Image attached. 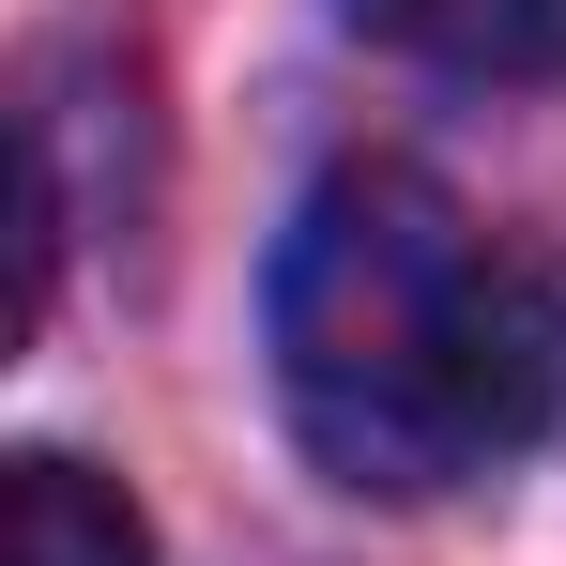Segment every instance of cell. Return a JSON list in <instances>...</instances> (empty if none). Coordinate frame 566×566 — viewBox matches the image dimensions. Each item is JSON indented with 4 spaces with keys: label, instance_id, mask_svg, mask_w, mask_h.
Segmentation results:
<instances>
[{
    "label": "cell",
    "instance_id": "1",
    "mask_svg": "<svg viewBox=\"0 0 566 566\" xmlns=\"http://www.w3.org/2000/svg\"><path fill=\"white\" fill-rule=\"evenodd\" d=\"M276 398L337 490H474L566 413V291L429 169H322L276 245Z\"/></svg>",
    "mask_w": 566,
    "mask_h": 566
},
{
    "label": "cell",
    "instance_id": "2",
    "mask_svg": "<svg viewBox=\"0 0 566 566\" xmlns=\"http://www.w3.org/2000/svg\"><path fill=\"white\" fill-rule=\"evenodd\" d=\"M353 31L429 77H566V0H353Z\"/></svg>",
    "mask_w": 566,
    "mask_h": 566
},
{
    "label": "cell",
    "instance_id": "3",
    "mask_svg": "<svg viewBox=\"0 0 566 566\" xmlns=\"http://www.w3.org/2000/svg\"><path fill=\"white\" fill-rule=\"evenodd\" d=\"M0 566H154V552H138V505L93 460H46L31 444L0 474Z\"/></svg>",
    "mask_w": 566,
    "mask_h": 566
}]
</instances>
